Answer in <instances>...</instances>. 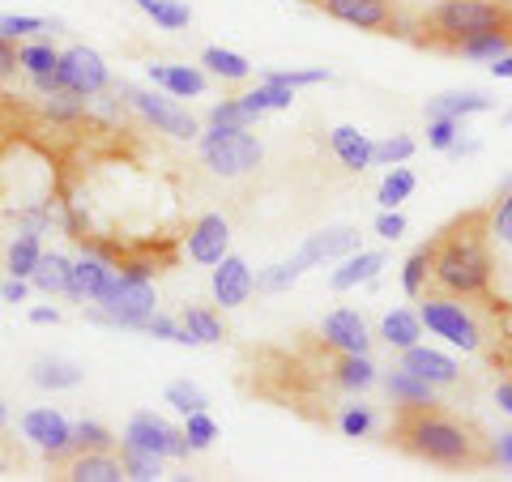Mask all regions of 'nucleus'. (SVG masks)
Wrapping results in <instances>:
<instances>
[{"label":"nucleus","mask_w":512,"mask_h":482,"mask_svg":"<svg viewBox=\"0 0 512 482\" xmlns=\"http://www.w3.org/2000/svg\"><path fill=\"white\" fill-rule=\"evenodd\" d=\"M389 440L402 453L427 465H440V470H487V465H495V444L487 440V431L461 419V414H448L440 401H406V406H397Z\"/></svg>","instance_id":"nucleus-1"},{"label":"nucleus","mask_w":512,"mask_h":482,"mask_svg":"<svg viewBox=\"0 0 512 482\" xmlns=\"http://www.w3.org/2000/svg\"><path fill=\"white\" fill-rule=\"evenodd\" d=\"M491 210H470L453 218L427 244V286L423 295L448 299H495V252H491ZM419 295V299H423Z\"/></svg>","instance_id":"nucleus-2"},{"label":"nucleus","mask_w":512,"mask_h":482,"mask_svg":"<svg viewBox=\"0 0 512 482\" xmlns=\"http://www.w3.org/2000/svg\"><path fill=\"white\" fill-rule=\"evenodd\" d=\"M491 30H512V0H440L419 22H410V39L427 52L457 56L461 43Z\"/></svg>","instance_id":"nucleus-3"},{"label":"nucleus","mask_w":512,"mask_h":482,"mask_svg":"<svg viewBox=\"0 0 512 482\" xmlns=\"http://www.w3.org/2000/svg\"><path fill=\"white\" fill-rule=\"evenodd\" d=\"M495 299H448V295H423L419 320L423 325L453 342L461 350H483L495 342Z\"/></svg>","instance_id":"nucleus-4"},{"label":"nucleus","mask_w":512,"mask_h":482,"mask_svg":"<svg viewBox=\"0 0 512 482\" xmlns=\"http://www.w3.org/2000/svg\"><path fill=\"white\" fill-rule=\"evenodd\" d=\"M158 299L154 286L146 278H128V273H111V282L103 286V295L94 299V308L86 312V320L94 325H111V329H141L154 316Z\"/></svg>","instance_id":"nucleus-5"},{"label":"nucleus","mask_w":512,"mask_h":482,"mask_svg":"<svg viewBox=\"0 0 512 482\" xmlns=\"http://www.w3.org/2000/svg\"><path fill=\"white\" fill-rule=\"evenodd\" d=\"M261 141H256L248 128H222L214 124L210 133L201 137V163L210 167L214 175H222V180H235V175H248L261 167Z\"/></svg>","instance_id":"nucleus-6"},{"label":"nucleus","mask_w":512,"mask_h":482,"mask_svg":"<svg viewBox=\"0 0 512 482\" xmlns=\"http://www.w3.org/2000/svg\"><path fill=\"white\" fill-rule=\"evenodd\" d=\"M320 13L338 18L346 26H359V30H372V35H402L410 39V22L397 18L393 0H312Z\"/></svg>","instance_id":"nucleus-7"},{"label":"nucleus","mask_w":512,"mask_h":482,"mask_svg":"<svg viewBox=\"0 0 512 482\" xmlns=\"http://www.w3.org/2000/svg\"><path fill=\"white\" fill-rule=\"evenodd\" d=\"M60 82L69 94H77V99H94V94L107 90V64L99 52H90V47H73V52H64L60 64H56Z\"/></svg>","instance_id":"nucleus-8"},{"label":"nucleus","mask_w":512,"mask_h":482,"mask_svg":"<svg viewBox=\"0 0 512 482\" xmlns=\"http://www.w3.org/2000/svg\"><path fill=\"white\" fill-rule=\"evenodd\" d=\"M116 94L133 103L141 116H146V120L158 128V133H171V137H180V141H192V137H197V120H192L188 111H180L175 103L158 99V94H150V90H137V86H116Z\"/></svg>","instance_id":"nucleus-9"},{"label":"nucleus","mask_w":512,"mask_h":482,"mask_svg":"<svg viewBox=\"0 0 512 482\" xmlns=\"http://www.w3.org/2000/svg\"><path fill=\"white\" fill-rule=\"evenodd\" d=\"M124 444H137V448H146V453H158V457H188L192 453V444L184 431H175L167 427L158 414L150 410H141L128 419V431H124Z\"/></svg>","instance_id":"nucleus-10"},{"label":"nucleus","mask_w":512,"mask_h":482,"mask_svg":"<svg viewBox=\"0 0 512 482\" xmlns=\"http://www.w3.org/2000/svg\"><path fill=\"white\" fill-rule=\"evenodd\" d=\"M22 431L30 444H39L47 453L52 470L73 453V423H64V414H56V410H30L22 419Z\"/></svg>","instance_id":"nucleus-11"},{"label":"nucleus","mask_w":512,"mask_h":482,"mask_svg":"<svg viewBox=\"0 0 512 482\" xmlns=\"http://www.w3.org/2000/svg\"><path fill=\"white\" fill-rule=\"evenodd\" d=\"M227 244H231V227L222 214H201L184 235V248L197 265H218L227 256Z\"/></svg>","instance_id":"nucleus-12"},{"label":"nucleus","mask_w":512,"mask_h":482,"mask_svg":"<svg viewBox=\"0 0 512 482\" xmlns=\"http://www.w3.org/2000/svg\"><path fill=\"white\" fill-rule=\"evenodd\" d=\"M56 474L69 482H120L124 465L116 457V448H103V453H69L56 465Z\"/></svg>","instance_id":"nucleus-13"},{"label":"nucleus","mask_w":512,"mask_h":482,"mask_svg":"<svg viewBox=\"0 0 512 482\" xmlns=\"http://www.w3.org/2000/svg\"><path fill=\"white\" fill-rule=\"evenodd\" d=\"M320 337H325L329 346L346 350V355H367V346H372V337H367V320L355 308H338L333 316H325Z\"/></svg>","instance_id":"nucleus-14"},{"label":"nucleus","mask_w":512,"mask_h":482,"mask_svg":"<svg viewBox=\"0 0 512 482\" xmlns=\"http://www.w3.org/2000/svg\"><path fill=\"white\" fill-rule=\"evenodd\" d=\"M350 252H359V231L355 227H333V231L308 235V244L299 248V261L312 269L320 261H338V256H350Z\"/></svg>","instance_id":"nucleus-15"},{"label":"nucleus","mask_w":512,"mask_h":482,"mask_svg":"<svg viewBox=\"0 0 512 482\" xmlns=\"http://www.w3.org/2000/svg\"><path fill=\"white\" fill-rule=\"evenodd\" d=\"M248 295H252V269L239 256H222L214 269V299L222 308H239Z\"/></svg>","instance_id":"nucleus-16"},{"label":"nucleus","mask_w":512,"mask_h":482,"mask_svg":"<svg viewBox=\"0 0 512 482\" xmlns=\"http://www.w3.org/2000/svg\"><path fill=\"white\" fill-rule=\"evenodd\" d=\"M111 269L107 261H99V256H82V261H73V269H69V299H77V303H94L103 295V286L111 282Z\"/></svg>","instance_id":"nucleus-17"},{"label":"nucleus","mask_w":512,"mask_h":482,"mask_svg":"<svg viewBox=\"0 0 512 482\" xmlns=\"http://www.w3.org/2000/svg\"><path fill=\"white\" fill-rule=\"evenodd\" d=\"M397 367H406V372H414V376H423L427 384H457V376H461V367L448 359V355H440V350H423V346H406V355H402V363Z\"/></svg>","instance_id":"nucleus-18"},{"label":"nucleus","mask_w":512,"mask_h":482,"mask_svg":"<svg viewBox=\"0 0 512 482\" xmlns=\"http://www.w3.org/2000/svg\"><path fill=\"white\" fill-rule=\"evenodd\" d=\"M372 146L376 141H367V133H359V128H333V137H329V150L342 158V167L350 171H363V167H372Z\"/></svg>","instance_id":"nucleus-19"},{"label":"nucleus","mask_w":512,"mask_h":482,"mask_svg":"<svg viewBox=\"0 0 512 482\" xmlns=\"http://www.w3.org/2000/svg\"><path fill=\"white\" fill-rule=\"evenodd\" d=\"M150 82L163 86L175 99H188V94H201L205 90V73L188 69V64H150Z\"/></svg>","instance_id":"nucleus-20"},{"label":"nucleus","mask_w":512,"mask_h":482,"mask_svg":"<svg viewBox=\"0 0 512 482\" xmlns=\"http://www.w3.org/2000/svg\"><path fill=\"white\" fill-rule=\"evenodd\" d=\"M380 269H384V256L380 252H350L346 265L333 273V291H355L359 282H372Z\"/></svg>","instance_id":"nucleus-21"},{"label":"nucleus","mask_w":512,"mask_h":482,"mask_svg":"<svg viewBox=\"0 0 512 482\" xmlns=\"http://www.w3.org/2000/svg\"><path fill=\"white\" fill-rule=\"evenodd\" d=\"M69 269H73L69 256L43 252L39 265H35V273H30V282H35L43 295H64V291H69Z\"/></svg>","instance_id":"nucleus-22"},{"label":"nucleus","mask_w":512,"mask_h":482,"mask_svg":"<svg viewBox=\"0 0 512 482\" xmlns=\"http://www.w3.org/2000/svg\"><path fill=\"white\" fill-rule=\"evenodd\" d=\"M384 389L397 406H406V401H436V384H427L423 376L406 372V367H393L389 376H384Z\"/></svg>","instance_id":"nucleus-23"},{"label":"nucleus","mask_w":512,"mask_h":482,"mask_svg":"<svg viewBox=\"0 0 512 482\" xmlns=\"http://www.w3.org/2000/svg\"><path fill=\"white\" fill-rule=\"evenodd\" d=\"M478 111H491V99H483V94H440V99L427 103V120L436 116L466 120V116H478Z\"/></svg>","instance_id":"nucleus-24"},{"label":"nucleus","mask_w":512,"mask_h":482,"mask_svg":"<svg viewBox=\"0 0 512 482\" xmlns=\"http://www.w3.org/2000/svg\"><path fill=\"white\" fill-rule=\"evenodd\" d=\"M380 337L389 346L397 350H406V346H419V337H423V320L419 312H389L380 320Z\"/></svg>","instance_id":"nucleus-25"},{"label":"nucleus","mask_w":512,"mask_h":482,"mask_svg":"<svg viewBox=\"0 0 512 482\" xmlns=\"http://www.w3.org/2000/svg\"><path fill=\"white\" fill-rule=\"evenodd\" d=\"M30 380H35L39 389H77V384H82V367L64 363V359H39L30 367Z\"/></svg>","instance_id":"nucleus-26"},{"label":"nucleus","mask_w":512,"mask_h":482,"mask_svg":"<svg viewBox=\"0 0 512 482\" xmlns=\"http://www.w3.org/2000/svg\"><path fill=\"white\" fill-rule=\"evenodd\" d=\"M180 329L188 337V346H210V342H222V320L205 308H184L180 312Z\"/></svg>","instance_id":"nucleus-27"},{"label":"nucleus","mask_w":512,"mask_h":482,"mask_svg":"<svg viewBox=\"0 0 512 482\" xmlns=\"http://www.w3.org/2000/svg\"><path fill=\"white\" fill-rule=\"evenodd\" d=\"M487 363L512 376V303L495 308V342L487 346Z\"/></svg>","instance_id":"nucleus-28"},{"label":"nucleus","mask_w":512,"mask_h":482,"mask_svg":"<svg viewBox=\"0 0 512 482\" xmlns=\"http://www.w3.org/2000/svg\"><path fill=\"white\" fill-rule=\"evenodd\" d=\"M239 103H244L252 116H265V111L291 107V103H295V90L282 86V82H265V86H256V90H248V94H239Z\"/></svg>","instance_id":"nucleus-29"},{"label":"nucleus","mask_w":512,"mask_h":482,"mask_svg":"<svg viewBox=\"0 0 512 482\" xmlns=\"http://www.w3.org/2000/svg\"><path fill=\"white\" fill-rule=\"evenodd\" d=\"M39 256H43V248H39V231H22V235L9 244L5 265H9L13 278H30V273H35V265H39Z\"/></svg>","instance_id":"nucleus-30"},{"label":"nucleus","mask_w":512,"mask_h":482,"mask_svg":"<svg viewBox=\"0 0 512 482\" xmlns=\"http://www.w3.org/2000/svg\"><path fill=\"white\" fill-rule=\"evenodd\" d=\"M120 465H124V478H137V482L163 478V457L146 453V448H137V444H120Z\"/></svg>","instance_id":"nucleus-31"},{"label":"nucleus","mask_w":512,"mask_h":482,"mask_svg":"<svg viewBox=\"0 0 512 482\" xmlns=\"http://www.w3.org/2000/svg\"><path fill=\"white\" fill-rule=\"evenodd\" d=\"M308 269L299 261V256H291V261H282L274 269H265V273H256L252 278V291H265V295H278V291H291V286L299 282V273Z\"/></svg>","instance_id":"nucleus-32"},{"label":"nucleus","mask_w":512,"mask_h":482,"mask_svg":"<svg viewBox=\"0 0 512 482\" xmlns=\"http://www.w3.org/2000/svg\"><path fill=\"white\" fill-rule=\"evenodd\" d=\"M47 30H64V22H47V18H26V13H5V18H0V39H30V35H47Z\"/></svg>","instance_id":"nucleus-33"},{"label":"nucleus","mask_w":512,"mask_h":482,"mask_svg":"<svg viewBox=\"0 0 512 482\" xmlns=\"http://www.w3.org/2000/svg\"><path fill=\"white\" fill-rule=\"evenodd\" d=\"M201 64H205L210 73L227 77V82H244V77L252 73V64H248L244 56H239V52H227V47H205Z\"/></svg>","instance_id":"nucleus-34"},{"label":"nucleus","mask_w":512,"mask_h":482,"mask_svg":"<svg viewBox=\"0 0 512 482\" xmlns=\"http://www.w3.org/2000/svg\"><path fill=\"white\" fill-rule=\"evenodd\" d=\"M410 192H414V171L393 167L389 175H384V184H380V192H376V201L384 205V210H397V205H402Z\"/></svg>","instance_id":"nucleus-35"},{"label":"nucleus","mask_w":512,"mask_h":482,"mask_svg":"<svg viewBox=\"0 0 512 482\" xmlns=\"http://www.w3.org/2000/svg\"><path fill=\"white\" fill-rule=\"evenodd\" d=\"M141 9H146L163 30H180L192 22V9L180 5V0H141Z\"/></svg>","instance_id":"nucleus-36"},{"label":"nucleus","mask_w":512,"mask_h":482,"mask_svg":"<svg viewBox=\"0 0 512 482\" xmlns=\"http://www.w3.org/2000/svg\"><path fill=\"white\" fill-rule=\"evenodd\" d=\"M103 448H116V436L99 423H73V453H103Z\"/></svg>","instance_id":"nucleus-37"},{"label":"nucleus","mask_w":512,"mask_h":482,"mask_svg":"<svg viewBox=\"0 0 512 482\" xmlns=\"http://www.w3.org/2000/svg\"><path fill=\"white\" fill-rule=\"evenodd\" d=\"M167 406H175L188 419V414H197V410H205L210 401H205V393L197 389V384H188V380H175V384H167Z\"/></svg>","instance_id":"nucleus-38"},{"label":"nucleus","mask_w":512,"mask_h":482,"mask_svg":"<svg viewBox=\"0 0 512 482\" xmlns=\"http://www.w3.org/2000/svg\"><path fill=\"white\" fill-rule=\"evenodd\" d=\"M18 64H22L30 77H39V73H52L56 64H60V56L47 43H26V47H18Z\"/></svg>","instance_id":"nucleus-39"},{"label":"nucleus","mask_w":512,"mask_h":482,"mask_svg":"<svg viewBox=\"0 0 512 482\" xmlns=\"http://www.w3.org/2000/svg\"><path fill=\"white\" fill-rule=\"evenodd\" d=\"M410 154H414L410 137H389V141H376L372 146V163L376 167H397V163H406Z\"/></svg>","instance_id":"nucleus-40"},{"label":"nucleus","mask_w":512,"mask_h":482,"mask_svg":"<svg viewBox=\"0 0 512 482\" xmlns=\"http://www.w3.org/2000/svg\"><path fill=\"white\" fill-rule=\"evenodd\" d=\"M423 286H427V244L414 252L410 261H406V269H402V291H406L410 299H419Z\"/></svg>","instance_id":"nucleus-41"},{"label":"nucleus","mask_w":512,"mask_h":482,"mask_svg":"<svg viewBox=\"0 0 512 482\" xmlns=\"http://www.w3.org/2000/svg\"><path fill=\"white\" fill-rule=\"evenodd\" d=\"M256 116L252 111L239 103V99H227V103H218L214 111H210V124H222V128H248Z\"/></svg>","instance_id":"nucleus-42"},{"label":"nucleus","mask_w":512,"mask_h":482,"mask_svg":"<svg viewBox=\"0 0 512 482\" xmlns=\"http://www.w3.org/2000/svg\"><path fill=\"white\" fill-rule=\"evenodd\" d=\"M457 137H461V120H448V116L427 120V146L431 150H448Z\"/></svg>","instance_id":"nucleus-43"},{"label":"nucleus","mask_w":512,"mask_h":482,"mask_svg":"<svg viewBox=\"0 0 512 482\" xmlns=\"http://www.w3.org/2000/svg\"><path fill=\"white\" fill-rule=\"evenodd\" d=\"M184 436H188V444H192V448H210V444H214V436H218V427H214L210 414L197 410V414H188Z\"/></svg>","instance_id":"nucleus-44"},{"label":"nucleus","mask_w":512,"mask_h":482,"mask_svg":"<svg viewBox=\"0 0 512 482\" xmlns=\"http://www.w3.org/2000/svg\"><path fill=\"white\" fill-rule=\"evenodd\" d=\"M491 235L512 248V188L500 197V205H491Z\"/></svg>","instance_id":"nucleus-45"},{"label":"nucleus","mask_w":512,"mask_h":482,"mask_svg":"<svg viewBox=\"0 0 512 482\" xmlns=\"http://www.w3.org/2000/svg\"><path fill=\"white\" fill-rule=\"evenodd\" d=\"M372 410L367 406H346L342 414H338V427L346 431V436H367V431H372Z\"/></svg>","instance_id":"nucleus-46"},{"label":"nucleus","mask_w":512,"mask_h":482,"mask_svg":"<svg viewBox=\"0 0 512 482\" xmlns=\"http://www.w3.org/2000/svg\"><path fill=\"white\" fill-rule=\"evenodd\" d=\"M265 82H282V86L299 90V86H320V82H329V73H325V69H295V73H269Z\"/></svg>","instance_id":"nucleus-47"},{"label":"nucleus","mask_w":512,"mask_h":482,"mask_svg":"<svg viewBox=\"0 0 512 482\" xmlns=\"http://www.w3.org/2000/svg\"><path fill=\"white\" fill-rule=\"evenodd\" d=\"M376 235H380V239H402V235H406V218L397 214V210H384V214L376 218Z\"/></svg>","instance_id":"nucleus-48"},{"label":"nucleus","mask_w":512,"mask_h":482,"mask_svg":"<svg viewBox=\"0 0 512 482\" xmlns=\"http://www.w3.org/2000/svg\"><path fill=\"white\" fill-rule=\"evenodd\" d=\"M22 64H18V47H13V39H0V82L5 77H13Z\"/></svg>","instance_id":"nucleus-49"},{"label":"nucleus","mask_w":512,"mask_h":482,"mask_svg":"<svg viewBox=\"0 0 512 482\" xmlns=\"http://www.w3.org/2000/svg\"><path fill=\"white\" fill-rule=\"evenodd\" d=\"M495 465H504V470H512V431H508V436L495 440Z\"/></svg>","instance_id":"nucleus-50"},{"label":"nucleus","mask_w":512,"mask_h":482,"mask_svg":"<svg viewBox=\"0 0 512 482\" xmlns=\"http://www.w3.org/2000/svg\"><path fill=\"white\" fill-rule=\"evenodd\" d=\"M0 295H5L9 303H22L26 299V278H9L5 286H0Z\"/></svg>","instance_id":"nucleus-51"},{"label":"nucleus","mask_w":512,"mask_h":482,"mask_svg":"<svg viewBox=\"0 0 512 482\" xmlns=\"http://www.w3.org/2000/svg\"><path fill=\"white\" fill-rule=\"evenodd\" d=\"M491 73L504 77V82H512V52H504L500 60H491Z\"/></svg>","instance_id":"nucleus-52"},{"label":"nucleus","mask_w":512,"mask_h":482,"mask_svg":"<svg viewBox=\"0 0 512 482\" xmlns=\"http://www.w3.org/2000/svg\"><path fill=\"white\" fill-rule=\"evenodd\" d=\"M30 320H35V325H56L60 312L56 308H35V312H30Z\"/></svg>","instance_id":"nucleus-53"},{"label":"nucleus","mask_w":512,"mask_h":482,"mask_svg":"<svg viewBox=\"0 0 512 482\" xmlns=\"http://www.w3.org/2000/svg\"><path fill=\"white\" fill-rule=\"evenodd\" d=\"M495 401H500V406H504V410L512 414V380H504L500 389H495Z\"/></svg>","instance_id":"nucleus-54"},{"label":"nucleus","mask_w":512,"mask_h":482,"mask_svg":"<svg viewBox=\"0 0 512 482\" xmlns=\"http://www.w3.org/2000/svg\"><path fill=\"white\" fill-rule=\"evenodd\" d=\"M5 423H9V406L0 401V431H5Z\"/></svg>","instance_id":"nucleus-55"},{"label":"nucleus","mask_w":512,"mask_h":482,"mask_svg":"<svg viewBox=\"0 0 512 482\" xmlns=\"http://www.w3.org/2000/svg\"><path fill=\"white\" fill-rule=\"evenodd\" d=\"M137 5H141V0H137Z\"/></svg>","instance_id":"nucleus-56"}]
</instances>
